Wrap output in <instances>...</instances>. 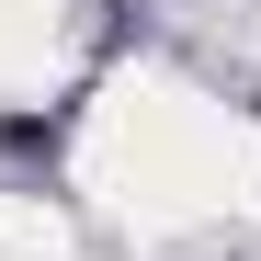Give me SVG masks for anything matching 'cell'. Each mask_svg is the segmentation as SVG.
Listing matches in <instances>:
<instances>
[{
  "mask_svg": "<svg viewBox=\"0 0 261 261\" xmlns=\"http://www.w3.org/2000/svg\"><path fill=\"white\" fill-rule=\"evenodd\" d=\"M0 148H12V159H46V148H57V114H12V125H0Z\"/></svg>",
  "mask_w": 261,
  "mask_h": 261,
  "instance_id": "6da1fadb",
  "label": "cell"
}]
</instances>
